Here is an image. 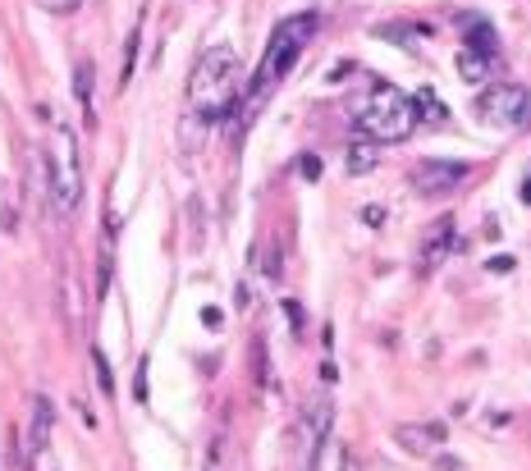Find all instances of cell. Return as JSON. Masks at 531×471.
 I'll use <instances>...</instances> for the list:
<instances>
[{"mask_svg": "<svg viewBox=\"0 0 531 471\" xmlns=\"http://www.w3.org/2000/svg\"><path fill=\"white\" fill-rule=\"evenodd\" d=\"M83 202V147L69 124H55L46 142V206L55 220H69Z\"/></svg>", "mask_w": 531, "mask_h": 471, "instance_id": "3", "label": "cell"}, {"mask_svg": "<svg viewBox=\"0 0 531 471\" xmlns=\"http://www.w3.org/2000/svg\"><path fill=\"white\" fill-rule=\"evenodd\" d=\"M518 197H522V202H527V206H531V170H527V179H522V188H518Z\"/></svg>", "mask_w": 531, "mask_h": 471, "instance_id": "24", "label": "cell"}, {"mask_svg": "<svg viewBox=\"0 0 531 471\" xmlns=\"http://www.w3.org/2000/svg\"><path fill=\"white\" fill-rule=\"evenodd\" d=\"M298 174H303L307 183H316L321 179V156H303V161H298Z\"/></svg>", "mask_w": 531, "mask_h": 471, "instance_id": "19", "label": "cell"}, {"mask_svg": "<svg viewBox=\"0 0 531 471\" xmlns=\"http://www.w3.org/2000/svg\"><path fill=\"white\" fill-rule=\"evenodd\" d=\"M362 220H367V225H385V211H380V206H367V211H362Z\"/></svg>", "mask_w": 531, "mask_h": 471, "instance_id": "22", "label": "cell"}, {"mask_svg": "<svg viewBox=\"0 0 531 471\" xmlns=\"http://www.w3.org/2000/svg\"><path fill=\"white\" fill-rule=\"evenodd\" d=\"M467 179H472V165L467 161H440V156H426V161L412 170V188H417L422 197H449V193H458Z\"/></svg>", "mask_w": 531, "mask_h": 471, "instance_id": "6", "label": "cell"}, {"mask_svg": "<svg viewBox=\"0 0 531 471\" xmlns=\"http://www.w3.org/2000/svg\"><path fill=\"white\" fill-rule=\"evenodd\" d=\"M353 124H358L362 138L380 142V147H390V142L412 138L422 119H417V101H412L408 92H399L394 83H380L376 92H371V97L358 106Z\"/></svg>", "mask_w": 531, "mask_h": 471, "instance_id": "4", "label": "cell"}, {"mask_svg": "<svg viewBox=\"0 0 531 471\" xmlns=\"http://www.w3.org/2000/svg\"><path fill=\"white\" fill-rule=\"evenodd\" d=\"M481 119L495 129H531V87L522 83H495L477 101Z\"/></svg>", "mask_w": 531, "mask_h": 471, "instance_id": "5", "label": "cell"}, {"mask_svg": "<svg viewBox=\"0 0 531 471\" xmlns=\"http://www.w3.org/2000/svg\"><path fill=\"white\" fill-rule=\"evenodd\" d=\"M463 46H472V51L481 55H499V33H495V23H486L481 14H463Z\"/></svg>", "mask_w": 531, "mask_h": 471, "instance_id": "11", "label": "cell"}, {"mask_svg": "<svg viewBox=\"0 0 531 471\" xmlns=\"http://www.w3.org/2000/svg\"><path fill=\"white\" fill-rule=\"evenodd\" d=\"M74 92H78V106H83V119L97 124V69L87 65V60L74 65Z\"/></svg>", "mask_w": 531, "mask_h": 471, "instance_id": "12", "label": "cell"}, {"mask_svg": "<svg viewBox=\"0 0 531 471\" xmlns=\"http://www.w3.org/2000/svg\"><path fill=\"white\" fill-rule=\"evenodd\" d=\"M138 403H147V362L138 366Z\"/></svg>", "mask_w": 531, "mask_h": 471, "instance_id": "23", "label": "cell"}, {"mask_svg": "<svg viewBox=\"0 0 531 471\" xmlns=\"http://www.w3.org/2000/svg\"><path fill=\"white\" fill-rule=\"evenodd\" d=\"M440 471H463V462H454V458H440Z\"/></svg>", "mask_w": 531, "mask_h": 471, "instance_id": "25", "label": "cell"}, {"mask_svg": "<svg viewBox=\"0 0 531 471\" xmlns=\"http://www.w3.org/2000/svg\"><path fill=\"white\" fill-rule=\"evenodd\" d=\"M330 430H335V403H330V398L321 394V398H312V403H307V412H303L307 449H316V444H321V439H326Z\"/></svg>", "mask_w": 531, "mask_h": 471, "instance_id": "9", "label": "cell"}, {"mask_svg": "<svg viewBox=\"0 0 531 471\" xmlns=\"http://www.w3.org/2000/svg\"><path fill=\"white\" fill-rule=\"evenodd\" d=\"M417 119H422V124H445L449 119V110H445V101L435 97V92H417Z\"/></svg>", "mask_w": 531, "mask_h": 471, "instance_id": "16", "label": "cell"}, {"mask_svg": "<svg viewBox=\"0 0 531 471\" xmlns=\"http://www.w3.org/2000/svg\"><path fill=\"white\" fill-rule=\"evenodd\" d=\"M92 371H97V385H101V394H115V380H110V366H106V357H101V348H92Z\"/></svg>", "mask_w": 531, "mask_h": 471, "instance_id": "17", "label": "cell"}, {"mask_svg": "<svg viewBox=\"0 0 531 471\" xmlns=\"http://www.w3.org/2000/svg\"><path fill=\"white\" fill-rule=\"evenodd\" d=\"M490 60H495V55H481V51H472V46H458V78H463V83H486L490 78Z\"/></svg>", "mask_w": 531, "mask_h": 471, "instance_id": "14", "label": "cell"}, {"mask_svg": "<svg viewBox=\"0 0 531 471\" xmlns=\"http://www.w3.org/2000/svg\"><path fill=\"white\" fill-rule=\"evenodd\" d=\"M376 165H380V142H371L358 133V142H348V151H344V170L348 174H371Z\"/></svg>", "mask_w": 531, "mask_h": 471, "instance_id": "13", "label": "cell"}, {"mask_svg": "<svg viewBox=\"0 0 531 471\" xmlns=\"http://www.w3.org/2000/svg\"><path fill=\"white\" fill-rule=\"evenodd\" d=\"M5 206H10V202H5V183H0V211H5Z\"/></svg>", "mask_w": 531, "mask_h": 471, "instance_id": "26", "label": "cell"}, {"mask_svg": "<svg viewBox=\"0 0 531 471\" xmlns=\"http://www.w3.org/2000/svg\"><path fill=\"white\" fill-rule=\"evenodd\" d=\"M46 14H78L83 10V0H37Z\"/></svg>", "mask_w": 531, "mask_h": 471, "instance_id": "18", "label": "cell"}, {"mask_svg": "<svg viewBox=\"0 0 531 471\" xmlns=\"http://www.w3.org/2000/svg\"><path fill=\"white\" fill-rule=\"evenodd\" d=\"M284 311H289V321H293V334L303 339V311H298V302H284Z\"/></svg>", "mask_w": 531, "mask_h": 471, "instance_id": "21", "label": "cell"}, {"mask_svg": "<svg viewBox=\"0 0 531 471\" xmlns=\"http://www.w3.org/2000/svg\"><path fill=\"white\" fill-rule=\"evenodd\" d=\"M316 14H289V19H280L275 23V33H271V46H266V55H261V69H257V78H252V87H248V97H243V124H248L252 115H257V106L266 101V92L271 87H280V78L293 69V60L303 55V46L316 37Z\"/></svg>", "mask_w": 531, "mask_h": 471, "instance_id": "2", "label": "cell"}, {"mask_svg": "<svg viewBox=\"0 0 531 471\" xmlns=\"http://www.w3.org/2000/svg\"><path fill=\"white\" fill-rule=\"evenodd\" d=\"M51 435H55V403L46 394H37L33 398V421H28V444H23V462L42 458Z\"/></svg>", "mask_w": 531, "mask_h": 471, "instance_id": "8", "label": "cell"}, {"mask_svg": "<svg viewBox=\"0 0 531 471\" xmlns=\"http://www.w3.org/2000/svg\"><path fill=\"white\" fill-rule=\"evenodd\" d=\"M454 243H458V225L454 220H435L431 229H426V238H422V257H417V266H422V275H431V270H440L449 261V252H454Z\"/></svg>", "mask_w": 531, "mask_h": 471, "instance_id": "7", "label": "cell"}, {"mask_svg": "<svg viewBox=\"0 0 531 471\" xmlns=\"http://www.w3.org/2000/svg\"><path fill=\"white\" fill-rule=\"evenodd\" d=\"M344 462H348V453H344V444H339V435L330 430L312 449V471H344Z\"/></svg>", "mask_w": 531, "mask_h": 471, "instance_id": "15", "label": "cell"}, {"mask_svg": "<svg viewBox=\"0 0 531 471\" xmlns=\"http://www.w3.org/2000/svg\"><path fill=\"white\" fill-rule=\"evenodd\" d=\"M106 238H115V215H106ZM106 279H110V247L101 257V289H106Z\"/></svg>", "mask_w": 531, "mask_h": 471, "instance_id": "20", "label": "cell"}, {"mask_svg": "<svg viewBox=\"0 0 531 471\" xmlns=\"http://www.w3.org/2000/svg\"><path fill=\"white\" fill-rule=\"evenodd\" d=\"M394 439H399L408 453H440V444H445V426H399L394 430Z\"/></svg>", "mask_w": 531, "mask_h": 471, "instance_id": "10", "label": "cell"}, {"mask_svg": "<svg viewBox=\"0 0 531 471\" xmlns=\"http://www.w3.org/2000/svg\"><path fill=\"white\" fill-rule=\"evenodd\" d=\"M239 55L234 46H206L197 55L193 78H188V101H193L197 119H225L229 110L239 106Z\"/></svg>", "mask_w": 531, "mask_h": 471, "instance_id": "1", "label": "cell"}]
</instances>
